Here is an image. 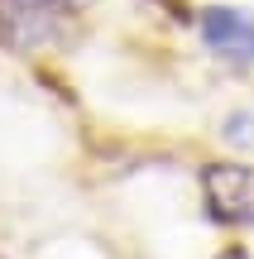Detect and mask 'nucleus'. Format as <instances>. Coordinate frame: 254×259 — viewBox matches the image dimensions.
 I'll use <instances>...</instances> for the list:
<instances>
[{"label":"nucleus","instance_id":"obj_1","mask_svg":"<svg viewBox=\"0 0 254 259\" xmlns=\"http://www.w3.org/2000/svg\"><path fill=\"white\" fill-rule=\"evenodd\" d=\"M67 24L63 0H0V44L10 53H38L58 44Z\"/></svg>","mask_w":254,"mask_h":259},{"label":"nucleus","instance_id":"obj_2","mask_svg":"<svg viewBox=\"0 0 254 259\" xmlns=\"http://www.w3.org/2000/svg\"><path fill=\"white\" fill-rule=\"evenodd\" d=\"M201 202L221 226H254V168L249 163H207L201 168Z\"/></svg>","mask_w":254,"mask_h":259},{"label":"nucleus","instance_id":"obj_3","mask_svg":"<svg viewBox=\"0 0 254 259\" xmlns=\"http://www.w3.org/2000/svg\"><path fill=\"white\" fill-rule=\"evenodd\" d=\"M197 34L207 44V53H216L221 63L254 67V15L240 5H207L197 19Z\"/></svg>","mask_w":254,"mask_h":259},{"label":"nucleus","instance_id":"obj_4","mask_svg":"<svg viewBox=\"0 0 254 259\" xmlns=\"http://www.w3.org/2000/svg\"><path fill=\"white\" fill-rule=\"evenodd\" d=\"M221 139L245 149V154H254V111H230L226 120H221Z\"/></svg>","mask_w":254,"mask_h":259},{"label":"nucleus","instance_id":"obj_5","mask_svg":"<svg viewBox=\"0 0 254 259\" xmlns=\"http://www.w3.org/2000/svg\"><path fill=\"white\" fill-rule=\"evenodd\" d=\"M67 10H86V5H96V0H63Z\"/></svg>","mask_w":254,"mask_h":259}]
</instances>
